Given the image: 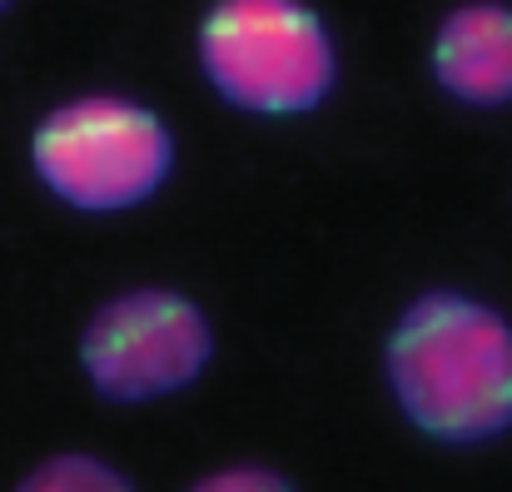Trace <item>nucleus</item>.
Segmentation results:
<instances>
[{"label": "nucleus", "mask_w": 512, "mask_h": 492, "mask_svg": "<svg viewBox=\"0 0 512 492\" xmlns=\"http://www.w3.org/2000/svg\"><path fill=\"white\" fill-rule=\"evenodd\" d=\"M214 95L244 115H314L339 85V45L309 0H214L194 35Z\"/></svg>", "instance_id": "nucleus-2"}, {"label": "nucleus", "mask_w": 512, "mask_h": 492, "mask_svg": "<svg viewBox=\"0 0 512 492\" xmlns=\"http://www.w3.org/2000/svg\"><path fill=\"white\" fill-rule=\"evenodd\" d=\"M433 80L443 95L473 110L512 105V5L468 0L453 5L433 30Z\"/></svg>", "instance_id": "nucleus-5"}, {"label": "nucleus", "mask_w": 512, "mask_h": 492, "mask_svg": "<svg viewBox=\"0 0 512 492\" xmlns=\"http://www.w3.org/2000/svg\"><path fill=\"white\" fill-rule=\"evenodd\" d=\"M214 358L204 309L174 289H125L80 333V368L105 403H155L184 393Z\"/></svg>", "instance_id": "nucleus-4"}, {"label": "nucleus", "mask_w": 512, "mask_h": 492, "mask_svg": "<svg viewBox=\"0 0 512 492\" xmlns=\"http://www.w3.org/2000/svg\"><path fill=\"white\" fill-rule=\"evenodd\" d=\"M30 164L65 209L125 214L150 204L170 184L174 135L140 100L75 95L35 125Z\"/></svg>", "instance_id": "nucleus-3"}, {"label": "nucleus", "mask_w": 512, "mask_h": 492, "mask_svg": "<svg viewBox=\"0 0 512 492\" xmlns=\"http://www.w3.org/2000/svg\"><path fill=\"white\" fill-rule=\"evenodd\" d=\"M383 378L433 443L483 448L512 433V324L473 294H418L388 328Z\"/></svg>", "instance_id": "nucleus-1"}, {"label": "nucleus", "mask_w": 512, "mask_h": 492, "mask_svg": "<svg viewBox=\"0 0 512 492\" xmlns=\"http://www.w3.org/2000/svg\"><path fill=\"white\" fill-rule=\"evenodd\" d=\"M189 492H294V483L264 463H234V468H219L209 478H199Z\"/></svg>", "instance_id": "nucleus-7"}, {"label": "nucleus", "mask_w": 512, "mask_h": 492, "mask_svg": "<svg viewBox=\"0 0 512 492\" xmlns=\"http://www.w3.org/2000/svg\"><path fill=\"white\" fill-rule=\"evenodd\" d=\"M15 492H135V483L95 453H55L40 468H30Z\"/></svg>", "instance_id": "nucleus-6"}, {"label": "nucleus", "mask_w": 512, "mask_h": 492, "mask_svg": "<svg viewBox=\"0 0 512 492\" xmlns=\"http://www.w3.org/2000/svg\"><path fill=\"white\" fill-rule=\"evenodd\" d=\"M5 10H10V0H0V15H5Z\"/></svg>", "instance_id": "nucleus-8"}]
</instances>
